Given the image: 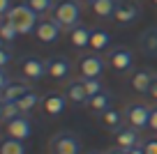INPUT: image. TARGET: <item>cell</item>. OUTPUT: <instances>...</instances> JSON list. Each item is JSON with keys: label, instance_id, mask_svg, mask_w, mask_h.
Listing matches in <instances>:
<instances>
[{"label": "cell", "instance_id": "39", "mask_svg": "<svg viewBox=\"0 0 157 154\" xmlns=\"http://www.w3.org/2000/svg\"><path fill=\"white\" fill-rule=\"evenodd\" d=\"M152 2H155V7H157V0H152Z\"/></svg>", "mask_w": 157, "mask_h": 154}, {"label": "cell", "instance_id": "9", "mask_svg": "<svg viewBox=\"0 0 157 154\" xmlns=\"http://www.w3.org/2000/svg\"><path fill=\"white\" fill-rule=\"evenodd\" d=\"M78 76L81 78H99L104 72V60L95 53H83L78 58Z\"/></svg>", "mask_w": 157, "mask_h": 154}, {"label": "cell", "instance_id": "13", "mask_svg": "<svg viewBox=\"0 0 157 154\" xmlns=\"http://www.w3.org/2000/svg\"><path fill=\"white\" fill-rule=\"evenodd\" d=\"M136 46L146 58H157V25L143 30L136 39Z\"/></svg>", "mask_w": 157, "mask_h": 154}, {"label": "cell", "instance_id": "31", "mask_svg": "<svg viewBox=\"0 0 157 154\" xmlns=\"http://www.w3.org/2000/svg\"><path fill=\"white\" fill-rule=\"evenodd\" d=\"M10 83H12L10 72H7V67H2V72H0V90H2V87H7Z\"/></svg>", "mask_w": 157, "mask_h": 154}, {"label": "cell", "instance_id": "28", "mask_svg": "<svg viewBox=\"0 0 157 154\" xmlns=\"http://www.w3.org/2000/svg\"><path fill=\"white\" fill-rule=\"evenodd\" d=\"M83 85H86V92H88V99H90V97H95L97 92L104 90V85H102V81H99V78H83Z\"/></svg>", "mask_w": 157, "mask_h": 154}, {"label": "cell", "instance_id": "22", "mask_svg": "<svg viewBox=\"0 0 157 154\" xmlns=\"http://www.w3.org/2000/svg\"><path fill=\"white\" fill-rule=\"evenodd\" d=\"M109 44H111V32L104 28H93V35H90V46L93 51H106Z\"/></svg>", "mask_w": 157, "mask_h": 154}, {"label": "cell", "instance_id": "27", "mask_svg": "<svg viewBox=\"0 0 157 154\" xmlns=\"http://www.w3.org/2000/svg\"><path fill=\"white\" fill-rule=\"evenodd\" d=\"M19 115H23V113H21L16 101H10V104H2V106H0V120H2V124L14 120V117H19Z\"/></svg>", "mask_w": 157, "mask_h": 154}, {"label": "cell", "instance_id": "20", "mask_svg": "<svg viewBox=\"0 0 157 154\" xmlns=\"http://www.w3.org/2000/svg\"><path fill=\"white\" fill-rule=\"evenodd\" d=\"M90 35H93V30L88 25L78 23L76 28L69 30V44L74 48H86V46H90Z\"/></svg>", "mask_w": 157, "mask_h": 154}, {"label": "cell", "instance_id": "11", "mask_svg": "<svg viewBox=\"0 0 157 154\" xmlns=\"http://www.w3.org/2000/svg\"><path fill=\"white\" fill-rule=\"evenodd\" d=\"M5 134L12 136V138L25 140V138H30V134H33V122H30V117L23 113V115H19V117H14V120L5 122Z\"/></svg>", "mask_w": 157, "mask_h": 154}, {"label": "cell", "instance_id": "3", "mask_svg": "<svg viewBox=\"0 0 157 154\" xmlns=\"http://www.w3.org/2000/svg\"><path fill=\"white\" fill-rule=\"evenodd\" d=\"M19 74L25 81H42L44 76H49V67L46 60H42L39 55H21L19 58Z\"/></svg>", "mask_w": 157, "mask_h": 154}, {"label": "cell", "instance_id": "19", "mask_svg": "<svg viewBox=\"0 0 157 154\" xmlns=\"http://www.w3.org/2000/svg\"><path fill=\"white\" fill-rule=\"evenodd\" d=\"M65 97H67L72 104H86V101H88V92H86L83 78H74V81H69L67 87H65Z\"/></svg>", "mask_w": 157, "mask_h": 154}, {"label": "cell", "instance_id": "25", "mask_svg": "<svg viewBox=\"0 0 157 154\" xmlns=\"http://www.w3.org/2000/svg\"><path fill=\"white\" fill-rule=\"evenodd\" d=\"M19 35H21V32L16 30V25L12 23L10 19H5V16H2V23H0V39H2V44H12Z\"/></svg>", "mask_w": 157, "mask_h": 154}, {"label": "cell", "instance_id": "29", "mask_svg": "<svg viewBox=\"0 0 157 154\" xmlns=\"http://www.w3.org/2000/svg\"><path fill=\"white\" fill-rule=\"evenodd\" d=\"M12 58H14V53H12L10 44H5V46L0 48V67H7L12 62Z\"/></svg>", "mask_w": 157, "mask_h": 154}, {"label": "cell", "instance_id": "7", "mask_svg": "<svg viewBox=\"0 0 157 154\" xmlns=\"http://www.w3.org/2000/svg\"><path fill=\"white\" fill-rule=\"evenodd\" d=\"M106 62L111 64V69L116 74H127L134 64V55L127 46H113L106 53Z\"/></svg>", "mask_w": 157, "mask_h": 154}, {"label": "cell", "instance_id": "2", "mask_svg": "<svg viewBox=\"0 0 157 154\" xmlns=\"http://www.w3.org/2000/svg\"><path fill=\"white\" fill-rule=\"evenodd\" d=\"M5 19H10L12 23L16 25V30H19L21 35L35 32V28H37V23H39V14H37V12H33L28 5H25V2L14 5L10 12H7Z\"/></svg>", "mask_w": 157, "mask_h": 154}, {"label": "cell", "instance_id": "32", "mask_svg": "<svg viewBox=\"0 0 157 154\" xmlns=\"http://www.w3.org/2000/svg\"><path fill=\"white\" fill-rule=\"evenodd\" d=\"M143 145H146V154H157V138H148Z\"/></svg>", "mask_w": 157, "mask_h": 154}, {"label": "cell", "instance_id": "5", "mask_svg": "<svg viewBox=\"0 0 157 154\" xmlns=\"http://www.w3.org/2000/svg\"><path fill=\"white\" fill-rule=\"evenodd\" d=\"M63 30L65 28L53 16L46 14V16H39V23H37V28H35V37L42 44H56L60 39V35H63Z\"/></svg>", "mask_w": 157, "mask_h": 154}, {"label": "cell", "instance_id": "37", "mask_svg": "<svg viewBox=\"0 0 157 154\" xmlns=\"http://www.w3.org/2000/svg\"><path fill=\"white\" fill-rule=\"evenodd\" d=\"M81 2H86V5H93V2H95V0H81Z\"/></svg>", "mask_w": 157, "mask_h": 154}, {"label": "cell", "instance_id": "21", "mask_svg": "<svg viewBox=\"0 0 157 154\" xmlns=\"http://www.w3.org/2000/svg\"><path fill=\"white\" fill-rule=\"evenodd\" d=\"M118 2L120 0H95L93 5H90V9H93V14L97 19H113Z\"/></svg>", "mask_w": 157, "mask_h": 154}, {"label": "cell", "instance_id": "12", "mask_svg": "<svg viewBox=\"0 0 157 154\" xmlns=\"http://www.w3.org/2000/svg\"><path fill=\"white\" fill-rule=\"evenodd\" d=\"M67 97L65 94H58V92H49V94L42 99V111H44V115L49 117H58L65 113V108H67Z\"/></svg>", "mask_w": 157, "mask_h": 154}, {"label": "cell", "instance_id": "38", "mask_svg": "<svg viewBox=\"0 0 157 154\" xmlns=\"http://www.w3.org/2000/svg\"><path fill=\"white\" fill-rule=\"evenodd\" d=\"M90 154H106V152H90Z\"/></svg>", "mask_w": 157, "mask_h": 154}, {"label": "cell", "instance_id": "10", "mask_svg": "<svg viewBox=\"0 0 157 154\" xmlns=\"http://www.w3.org/2000/svg\"><path fill=\"white\" fill-rule=\"evenodd\" d=\"M46 67H49V76L53 81H67L72 74V60L67 55H51L46 60Z\"/></svg>", "mask_w": 157, "mask_h": 154}, {"label": "cell", "instance_id": "1", "mask_svg": "<svg viewBox=\"0 0 157 154\" xmlns=\"http://www.w3.org/2000/svg\"><path fill=\"white\" fill-rule=\"evenodd\" d=\"M56 21L65 30H72L81 23V0H56V7L51 12Z\"/></svg>", "mask_w": 157, "mask_h": 154}, {"label": "cell", "instance_id": "15", "mask_svg": "<svg viewBox=\"0 0 157 154\" xmlns=\"http://www.w3.org/2000/svg\"><path fill=\"white\" fill-rule=\"evenodd\" d=\"M99 117V124H102V129L111 131V134H116L120 127L125 124V111H116V108H109V111H104Z\"/></svg>", "mask_w": 157, "mask_h": 154}, {"label": "cell", "instance_id": "23", "mask_svg": "<svg viewBox=\"0 0 157 154\" xmlns=\"http://www.w3.org/2000/svg\"><path fill=\"white\" fill-rule=\"evenodd\" d=\"M16 104H19L21 113H25V115H28L33 108H37V104H42V97H39L35 90H28V92H25V94L21 97L19 101H16Z\"/></svg>", "mask_w": 157, "mask_h": 154}, {"label": "cell", "instance_id": "16", "mask_svg": "<svg viewBox=\"0 0 157 154\" xmlns=\"http://www.w3.org/2000/svg\"><path fill=\"white\" fill-rule=\"evenodd\" d=\"M111 104H113V94H111L109 90L97 92L95 97H90V99L86 101L88 111H90V113H95V115H102L104 111H109V108H111Z\"/></svg>", "mask_w": 157, "mask_h": 154}, {"label": "cell", "instance_id": "36", "mask_svg": "<svg viewBox=\"0 0 157 154\" xmlns=\"http://www.w3.org/2000/svg\"><path fill=\"white\" fill-rule=\"evenodd\" d=\"M106 154H127V149H125V147H118V145H116V147H111Z\"/></svg>", "mask_w": 157, "mask_h": 154}, {"label": "cell", "instance_id": "33", "mask_svg": "<svg viewBox=\"0 0 157 154\" xmlns=\"http://www.w3.org/2000/svg\"><path fill=\"white\" fill-rule=\"evenodd\" d=\"M12 0H0V16H7V12L12 9Z\"/></svg>", "mask_w": 157, "mask_h": 154}, {"label": "cell", "instance_id": "18", "mask_svg": "<svg viewBox=\"0 0 157 154\" xmlns=\"http://www.w3.org/2000/svg\"><path fill=\"white\" fill-rule=\"evenodd\" d=\"M113 138H116V145H118V147L129 149L132 145L139 143V129H134V127H129V124H123L116 134H113Z\"/></svg>", "mask_w": 157, "mask_h": 154}, {"label": "cell", "instance_id": "4", "mask_svg": "<svg viewBox=\"0 0 157 154\" xmlns=\"http://www.w3.org/2000/svg\"><path fill=\"white\" fill-rule=\"evenodd\" d=\"M49 154H81V138L72 131H60L49 140Z\"/></svg>", "mask_w": 157, "mask_h": 154}, {"label": "cell", "instance_id": "14", "mask_svg": "<svg viewBox=\"0 0 157 154\" xmlns=\"http://www.w3.org/2000/svg\"><path fill=\"white\" fill-rule=\"evenodd\" d=\"M155 76H157V74L152 72V69H139V72H134L132 76H129V85H132V90L148 94V90H150Z\"/></svg>", "mask_w": 157, "mask_h": 154}, {"label": "cell", "instance_id": "24", "mask_svg": "<svg viewBox=\"0 0 157 154\" xmlns=\"http://www.w3.org/2000/svg\"><path fill=\"white\" fill-rule=\"evenodd\" d=\"M0 154H25V145H23V140L7 136V138L0 143Z\"/></svg>", "mask_w": 157, "mask_h": 154}, {"label": "cell", "instance_id": "30", "mask_svg": "<svg viewBox=\"0 0 157 154\" xmlns=\"http://www.w3.org/2000/svg\"><path fill=\"white\" fill-rule=\"evenodd\" d=\"M148 129L157 134V106L150 108V122H148Z\"/></svg>", "mask_w": 157, "mask_h": 154}, {"label": "cell", "instance_id": "6", "mask_svg": "<svg viewBox=\"0 0 157 154\" xmlns=\"http://www.w3.org/2000/svg\"><path fill=\"white\" fill-rule=\"evenodd\" d=\"M150 108L143 101H134L125 106V124L134 127V129H146L148 122H150Z\"/></svg>", "mask_w": 157, "mask_h": 154}, {"label": "cell", "instance_id": "8", "mask_svg": "<svg viewBox=\"0 0 157 154\" xmlns=\"http://www.w3.org/2000/svg\"><path fill=\"white\" fill-rule=\"evenodd\" d=\"M141 19V7L134 2V0H120L116 7V14H113V21L118 25H134Z\"/></svg>", "mask_w": 157, "mask_h": 154}, {"label": "cell", "instance_id": "34", "mask_svg": "<svg viewBox=\"0 0 157 154\" xmlns=\"http://www.w3.org/2000/svg\"><path fill=\"white\" fill-rule=\"evenodd\" d=\"M127 154H146V145H143V143H136V145H132V147L127 149Z\"/></svg>", "mask_w": 157, "mask_h": 154}, {"label": "cell", "instance_id": "35", "mask_svg": "<svg viewBox=\"0 0 157 154\" xmlns=\"http://www.w3.org/2000/svg\"><path fill=\"white\" fill-rule=\"evenodd\" d=\"M148 97H150L152 101H157V76H155V81H152L150 90H148Z\"/></svg>", "mask_w": 157, "mask_h": 154}, {"label": "cell", "instance_id": "17", "mask_svg": "<svg viewBox=\"0 0 157 154\" xmlns=\"http://www.w3.org/2000/svg\"><path fill=\"white\" fill-rule=\"evenodd\" d=\"M30 87L25 85L23 81H12L7 87H2L0 90V104H10V101H19L21 97L28 92Z\"/></svg>", "mask_w": 157, "mask_h": 154}, {"label": "cell", "instance_id": "26", "mask_svg": "<svg viewBox=\"0 0 157 154\" xmlns=\"http://www.w3.org/2000/svg\"><path fill=\"white\" fill-rule=\"evenodd\" d=\"M23 2H25L33 12H37L39 16L51 14V12H53V7H56V0H23Z\"/></svg>", "mask_w": 157, "mask_h": 154}]
</instances>
